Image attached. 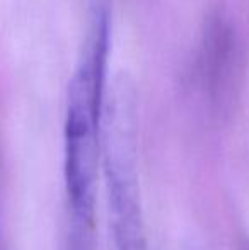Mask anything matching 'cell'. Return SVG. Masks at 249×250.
<instances>
[{
    "label": "cell",
    "instance_id": "2",
    "mask_svg": "<svg viewBox=\"0 0 249 250\" xmlns=\"http://www.w3.org/2000/svg\"><path fill=\"white\" fill-rule=\"evenodd\" d=\"M103 164L113 250H149L136 172L135 101L125 79L114 83L104 109Z\"/></svg>",
    "mask_w": 249,
    "mask_h": 250
},
{
    "label": "cell",
    "instance_id": "3",
    "mask_svg": "<svg viewBox=\"0 0 249 250\" xmlns=\"http://www.w3.org/2000/svg\"><path fill=\"white\" fill-rule=\"evenodd\" d=\"M236 250H249V238L241 237L239 242H237V245H236Z\"/></svg>",
    "mask_w": 249,
    "mask_h": 250
},
{
    "label": "cell",
    "instance_id": "4",
    "mask_svg": "<svg viewBox=\"0 0 249 250\" xmlns=\"http://www.w3.org/2000/svg\"><path fill=\"white\" fill-rule=\"evenodd\" d=\"M0 250H2V240H0Z\"/></svg>",
    "mask_w": 249,
    "mask_h": 250
},
{
    "label": "cell",
    "instance_id": "1",
    "mask_svg": "<svg viewBox=\"0 0 249 250\" xmlns=\"http://www.w3.org/2000/svg\"><path fill=\"white\" fill-rule=\"evenodd\" d=\"M111 0H86V24L70 77L63 125L67 242L96 244V181L103 150L104 90L111 40Z\"/></svg>",
    "mask_w": 249,
    "mask_h": 250
}]
</instances>
